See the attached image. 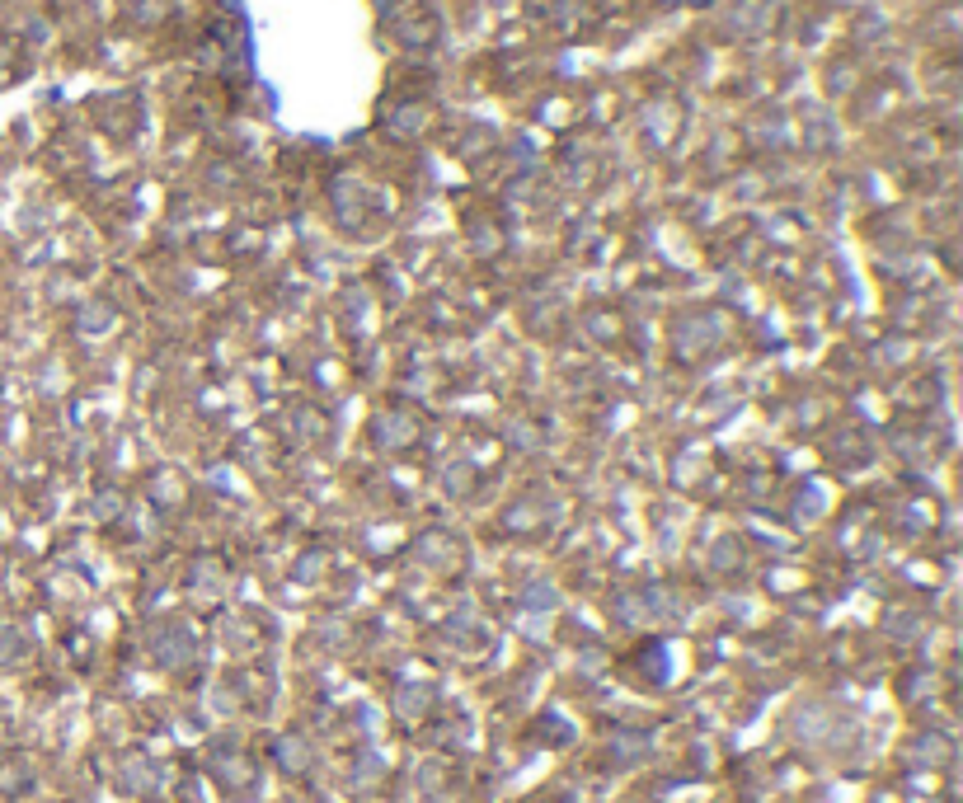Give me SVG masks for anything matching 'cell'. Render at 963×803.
I'll return each instance as SVG.
<instances>
[{
  "label": "cell",
  "mask_w": 963,
  "mask_h": 803,
  "mask_svg": "<svg viewBox=\"0 0 963 803\" xmlns=\"http://www.w3.org/2000/svg\"><path fill=\"white\" fill-rule=\"evenodd\" d=\"M15 658H19V639H15V630H10V625H0V667L15 663Z\"/></svg>",
  "instance_id": "1"
},
{
  "label": "cell",
  "mask_w": 963,
  "mask_h": 803,
  "mask_svg": "<svg viewBox=\"0 0 963 803\" xmlns=\"http://www.w3.org/2000/svg\"><path fill=\"white\" fill-rule=\"evenodd\" d=\"M282 761L287 766H306V747L301 742H282Z\"/></svg>",
  "instance_id": "2"
},
{
  "label": "cell",
  "mask_w": 963,
  "mask_h": 803,
  "mask_svg": "<svg viewBox=\"0 0 963 803\" xmlns=\"http://www.w3.org/2000/svg\"><path fill=\"white\" fill-rule=\"evenodd\" d=\"M423 710V691H404V714H419Z\"/></svg>",
  "instance_id": "3"
}]
</instances>
